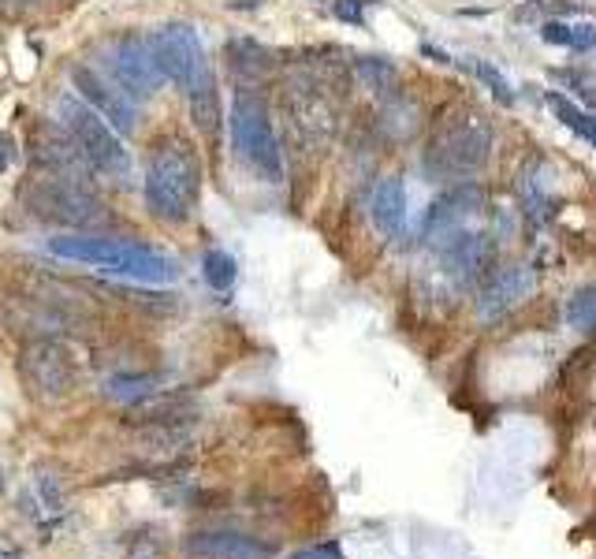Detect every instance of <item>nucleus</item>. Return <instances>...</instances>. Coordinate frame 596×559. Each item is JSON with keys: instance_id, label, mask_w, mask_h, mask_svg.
Here are the masks:
<instances>
[{"instance_id": "obj_14", "label": "nucleus", "mask_w": 596, "mask_h": 559, "mask_svg": "<svg viewBox=\"0 0 596 559\" xmlns=\"http://www.w3.org/2000/svg\"><path fill=\"white\" fill-rule=\"evenodd\" d=\"M485 202H488L485 190L473 187V183H459V187H451L444 198H436L433 209H429L425 239L440 243L455 232H467V224L481 213V209H485Z\"/></svg>"}, {"instance_id": "obj_13", "label": "nucleus", "mask_w": 596, "mask_h": 559, "mask_svg": "<svg viewBox=\"0 0 596 559\" xmlns=\"http://www.w3.org/2000/svg\"><path fill=\"white\" fill-rule=\"evenodd\" d=\"M72 83H75V90L83 94V101L90 104L94 112L109 124L116 135H131L135 131V120H138V112H135V104H131V98L124 90H120L116 83H109L104 75H98L94 67H72Z\"/></svg>"}, {"instance_id": "obj_6", "label": "nucleus", "mask_w": 596, "mask_h": 559, "mask_svg": "<svg viewBox=\"0 0 596 559\" xmlns=\"http://www.w3.org/2000/svg\"><path fill=\"white\" fill-rule=\"evenodd\" d=\"M284 116L291 127L295 146L306 157H321L336 142L339 131V104L328 90H321L318 83H310L306 75H295L284 86Z\"/></svg>"}, {"instance_id": "obj_23", "label": "nucleus", "mask_w": 596, "mask_h": 559, "mask_svg": "<svg viewBox=\"0 0 596 559\" xmlns=\"http://www.w3.org/2000/svg\"><path fill=\"white\" fill-rule=\"evenodd\" d=\"M164 377L161 373H112V377H104V396L112 399V403H138V399L153 396V392H161Z\"/></svg>"}, {"instance_id": "obj_38", "label": "nucleus", "mask_w": 596, "mask_h": 559, "mask_svg": "<svg viewBox=\"0 0 596 559\" xmlns=\"http://www.w3.org/2000/svg\"><path fill=\"white\" fill-rule=\"evenodd\" d=\"M15 4H34V0H15Z\"/></svg>"}, {"instance_id": "obj_17", "label": "nucleus", "mask_w": 596, "mask_h": 559, "mask_svg": "<svg viewBox=\"0 0 596 559\" xmlns=\"http://www.w3.org/2000/svg\"><path fill=\"white\" fill-rule=\"evenodd\" d=\"M224 57H227V67H232V75L239 78L243 90L265 86L269 78L276 75V67H280L276 52L265 49L261 41H253V38H232L224 46Z\"/></svg>"}, {"instance_id": "obj_25", "label": "nucleus", "mask_w": 596, "mask_h": 559, "mask_svg": "<svg viewBox=\"0 0 596 559\" xmlns=\"http://www.w3.org/2000/svg\"><path fill=\"white\" fill-rule=\"evenodd\" d=\"M548 101H551V109H556V116L563 120L567 127L578 131V135H582L585 142H593V146H596V116H589V112H582L574 101H567L563 94H551Z\"/></svg>"}, {"instance_id": "obj_12", "label": "nucleus", "mask_w": 596, "mask_h": 559, "mask_svg": "<svg viewBox=\"0 0 596 559\" xmlns=\"http://www.w3.org/2000/svg\"><path fill=\"white\" fill-rule=\"evenodd\" d=\"M30 161L38 164V172H57V176L72 179H90V164L78 153L75 138L67 135V127H57L49 120L34 124L30 131Z\"/></svg>"}, {"instance_id": "obj_3", "label": "nucleus", "mask_w": 596, "mask_h": 559, "mask_svg": "<svg viewBox=\"0 0 596 559\" xmlns=\"http://www.w3.org/2000/svg\"><path fill=\"white\" fill-rule=\"evenodd\" d=\"M493 157V127L481 112L455 109L444 124L433 131L425 150V176L436 183L473 179Z\"/></svg>"}, {"instance_id": "obj_15", "label": "nucleus", "mask_w": 596, "mask_h": 559, "mask_svg": "<svg viewBox=\"0 0 596 559\" xmlns=\"http://www.w3.org/2000/svg\"><path fill=\"white\" fill-rule=\"evenodd\" d=\"M190 559H273V541H258L247 534H232V530H201L183 541Z\"/></svg>"}, {"instance_id": "obj_4", "label": "nucleus", "mask_w": 596, "mask_h": 559, "mask_svg": "<svg viewBox=\"0 0 596 559\" xmlns=\"http://www.w3.org/2000/svg\"><path fill=\"white\" fill-rule=\"evenodd\" d=\"M23 206L30 209L38 221L57 224V228H78V232H94L98 224H104V216H109V209H104L90 179L57 176V172H38V176L26 183Z\"/></svg>"}, {"instance_id": "obj_24", "label": "nucleus", "mask_w": 596, "mask_h": 559, "mask_svg": "<svg viewBox=\"0 0 596 559\" xmlns=\"http://www.w3.org/2000/svg\"><path fill=\"white\" fill-rule=\"evenodd\" d=\"M355 75H358V83H362L365 90L381 94V98L396 94L399 72H396V64H392V60H381V57H358V60H355Z\"/></svg>"}, {"instance_id": "obj_21", "label": "nucleus", "mask_w": 596, "mask_h": 559, "mask_svg": "<svg viewBox=\"0 0 596 559\" xmlns=\"http://www.w3.org/2000/svg\"><path fill=\"white\" fill-rule=\"evenodd\" d=\"M370 216L376 224V232L396 239L402 232V221H407V190H402L399 179H381L370 198Z\"/></svg>"}, {"instance_id": "obj_7", "label": "nucleus", "mask_w": 596, "mask_h": 559, "mask_svg": "<svg viewBox=\"0 0 596 559\" xmlns=\"http://www.w3.org/2000/svg\"><path fill=\"white\" fill-rule=\"evenodd\" d=\"M60 116H64L67 135L75 138L78 153L86 157V164H90L94 172H101V176H109V179H124L127 176L131 157L124 150V138L104 124L90 104H83L75 98H64V104H60Z\"/></svg>"}, {"instance_id": "obj_19", "label": "nucleus", "mask_w": 596, "mask_h": 559, "mask_svg": "<svg viewBox=\"0 0 596 559\" xmlns=\"http://www.w3.org/2000/svg\"><path fill=\"white\" fill-rule=\"evenodd\" d=\"M187 104H190V120L206 138H213L221 131V90H216V78L209 60H201L198 72L187 83Z\"/></svg>"}, {"instance_id": "obj_32", "label": "nucleus", "mask_w": 596, "mask_h": 559, "mask_svg": "<svg viewBox=\"0 0 596 559\" xmlns=\"http://www.w3.org/2000/svg\"><path fill=\"white\" fill-rule=\"evenodd\" d=\"M596 46V26H589V23H578V26H571V49H593Z\"/></svg>"}, {"instance_id": "obj_1", "label": "nucleus", "mask_w": 596, "mask_h": 559, "mask_svg": "<svg viewBox=\"0 0 596 559\" xmlns=\"http://www.w3.org/2000/svg\"><path fill=\"white\" fill-rule=\"evenodd\" d=\"M146 206L157 221L183 224L201 198V157L187 138L169 135L153 146L146 164Z\"/></svg>"}, {"instance_id": "obj_29", "label": "nucleus", "mask_w": 596, "mask_h": 559, "mask_svg": "<svg viewBox=\"0 0 596 559\" xmlns=\"http://www.w3.org/2000/svg\"><path fill=\"white\" fill-rule=\"evenodd\" d=\"M473 75H477L481 83H485L488 90H493L496 98L504 101V104H514V90H511V83H507V78L499 75L493 64H485V60H477V64H473Z\"/></svg>"}, {"instance_id": "obj_2", "label": "nucleus", "mask_w": 596, "mask_h": 559, "mask_svg": "<svg viewBox=\"0 0 596 559\" xmlns=\"http://www.w3.org/2000/svg\"><path fill=\"white\" fill-rule=\"evenodd\" d=\"M49 254L78 261V265L101 269V273L116 276V280H138V284H164L175 280L172 258L157 254L146 243H127V239H109V235H57L49 239Z\"/></svg>"}, {"instance_id": "obj_37", "label": "nucleus", "mask_w": 596, "mask_h": 559, "mask_svg": "<svg viewBox=\"0 0 596 559\" xmlns=\"http://www.w3.org/2000/svg\"><path fill=\"white\" fill-rule=\"evenodd\" d=\"M239 4H243V8H250V4H253V0H239Z\"/></svg>"}, {"instance_id": "obj_34", "label": "nucleus", "mask_w": 596, "mask_h": 559, "mask_svg": "<svg viewBox=\"0 0 596 559\" xmlns=\"http://www.w3.org/2000/svg\"><path fill=\"white\" fill-rule=\"evenodd\" d=\"M545 41H551V46H567V49H571V26H567V23H548L545 26Z\"/></svg>"}, {"instance_id": "obj_27", "label": "nucleus", "mask_w": 596, "mask_h": 559, "mask_svg": "<svg viewBox=\"0 0 596 559\" xmlns=\"http://www.w3.org/2000/svg\"><path fill=\"white\" fill-rule=\"evenodd\" d=\"M109 291L112 295H120L124 302L131 306H142V310L149 313H172L175 310V295L169 291H142V287H124V284H109Z\"/></svg>"}, {"instance_id": "obj_11", "label": "nucleus", "mask_w": 596, "mask_h": 559, "mask_svg": "<svg viewBox=\"0 0 596 559\" xmlns=\"http://www.w3.org/2000/svg\"><path fill=\"white\" fill-rule=\"evenodd\" d=\"M149 46H153L157 67L169 83L183 86L187 90L190 75L198 72V64L206 60V49H201V38L195 26L187 23H164L157 34H149Z\"/></svg>"}, {"instance_id": "obj_5", "label": "nucleus", "mask_w": 596, "mask_h": 559, "mask_svg": "<svg viewBox=\"0 0 596 559\" xmlns=\"http://www.w3.org/2000/svg\"><path fill=\"white\" fill-rule=\"evenodd\" d=\"M227 127H232L235 153L243 157L247 169H253L261 179H269V183L284 179V150H280L276 127H273V120H269V104L261 94L243 90L239 86L232 98Z\"/></svg>"}, {"instance_id": "obj_9", "label": "nucleus", "mask_w": 596, "mask_h": 559, "mask_svg": "<svg viewBox=\"0 0 596 559\" xmlns=\"http://www.w3.org/2000/svg\"><path fill=\"white\" fill-rule=\"evenodd\" d=\"M109 64H112V78L116 86L127 94V98H138V101H149L157 90H161L164 75L157 67V57H153V46L142 34H120L109 49Z\"/></svg>"}, {"instance_id": "obj_30", "label": "nucleus", "mask_w": 596, "mask_h": 559, "mask_svg": "<svg viewBox=\"0 0 596 559\" xmlns=\"http://www.w3.org/2000/svg\"><path fill=\"white\" fill-rule=\"evenodd\" d=\"M124 559H164V541L161 537H149V534L135 537L127 545V556Z\"/></svg>"}, {"instance_id": "obj_16", "label": "nucleus", "mask_w": 596, "mask_h": 559, "mask_svg": "<svg viewBox=\"0 0 596 559\" xmlns=\"http://www.w3.org/2000/svg\"><path fill=\"white\" fill-rule=\"evenodd\" d=\"M537 291V269L530 265H511L504 273H496L481 291V318H504L507 310L522 306L530 295Z\"/></svg>"}, {"instance_id": "obj_10", "label": "nucleus", "mask_w": 596, "mask_h": 559, "mask_svg": "<svg viewBox=\"0 0 596 559\" xmlns=\"http://www.w3.org/2000/svg\"><path fill=\"white\" fill-rule=\"evenodd\" d=\"M0 321H4L15 336H26V339H60L83 325V318H75V313L60 310V306L26 291L0 299Z\"/></svg>"}, {"instance_id": "obj_33", "label": "nucleus", "mask_w": 596, "mask_h": 559, "mask_svg": "<svg viewBox=\"0 0 596 559\" xmlns=\"http://www.w3.org/2000/svg\"><path fill=\"white\" fill-rule=\"evenodd\" d=\"M336 15L355 26H362V0H336Z\"/></svg>"}, {"instance_id": "obj_18", "label": "nucleus", "mask_w": 596, "mask_h": 559, "mask_svg": "<svg viewBox=\"0 0 596 559\" xmlns=\"http://www.w3.org/2000/svg\"><path fill=\"white\" fill-rule=\"evenodd\" d=\"M127 422L131 425H190L195 422V399L187 392H153V396L138 399L127 407Z\"/></svg>"}, {"instance_id": "obj_28", "label": "nucleus", "mask_w": 596, "mask_h": 559, "mask_svg": "<svg viewBox=\"0 0 596 559\" xmlns=\"http://www.w3.org/2000/svg\"><path fill=\"white\" fill-rule=\"evenodd\" d=\"M563 318H567V325H571V328H582V332L596 328V284L582 287V291H578L574 299L567 302Z\"/></svg>"}, {"instance_id": "obj_20", "label": "nucleus", "mask_w": 596, "mask_h": 559, "mask_svg": "<svg viewBox=\"0 0 596 559\" xmlns=\"http://www.w3.org/2000/svg\"><path fill=\"white\" fill-rule=\"evenodd\" d=\"M376 127H381V135L388 142H410L422 131V104L399 90L388 94L381 112H376Z\"/></svg>"}, {"instance_id": "obj_36", "label": "nucleus", "mask_w": 596, "mask_h": 559, "mask_svg": "<svg viewBox=\"0 0 596 559\" xmlns=\"http://www.w3.org/2000/svg\"><path fill=\"white\" fill-rule=\"evenodd\" d=\"M0 559H23V556L12 552V548H0Z\"/></svg>"}, {"instance_id": "obj_31", "label": "nucleus", "mask_w": 596, "mask_h": 559, "mask_svg": "<svg viewBox=\"0 0 596 559\" xmlns=\"http://www.w3.org/2000/svg\"><path fill=\"white\" fill-rule=\"evenodd\" d=\"M287 559H347L344 556V548L339 545H313V548H302V552H295V556H287Z\"/></svg>"}, {"instance_id": "obj_22", "label": "nucleus", "mask_w": 596, "mask_h": 559, "mask_svg": "<svg viewBox=\"0 0 596 559\" xmlns=\"http://www.w3.org/2000/svg\"><path fill=\"white\" fill-rule=\"evenodd\" d=\"M519 195L525 209H530V216H551L556 213V195H551V169L548 161H541V157H533L530 164L522 169L519 176Z\"/></svg>"}, {"instance_id": "obj_8", "label": "nucleus", "mask_w": 596, "mask_h": 559, "mask_svg": "<svg viewBox=\"0 0 596 559\" xmlns=\"http://www.w3.org/2000/svg\"><path fill=\"white\" fill-rule=\"evenodd\" d=\"M15 370L38 403H60L75 388V362L60 339H26Z\"/></svg>"}, {"instance_id": "obj_35", "label": "nucleus", "mask_w": 596, "mask_h": 559, "mask_svg": "<svg viewBox=\"0 0 596 559\" xmlns=\"http://www.w3.org/2000/svg\"><path fill=\"white\" fill-rule=\"evenodd\" d=\"M8 161H12V138L0 135V176L8 172Z\"/></svg>"}, {"instance_id": "obj_26", "label": "nucleus", "mask_w": 596, "mask_h": 559, "mask_svg": "<svg viewBox=\"0 0 596 559\" xmlns=\"http://www.w3.org/2000/svg\"><path fill=\"white\" fill-rule=\"evenodd\" d=\"M201 273H206V284L213 291H227L235 284V258L227 250H206L201 258Z\"/></svg>"}]
</instances>
